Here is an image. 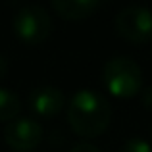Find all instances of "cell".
I'll return each mask as SVG.
<instances>
[{"label": "cell", "mask_w": 152, "mask_h": 152, "mask_svg": "<svg viewBox=\"0 0 152 152\" xmlns=\"http://www.w3.org/2000/svg\"><path fill=\"white\" fill-rule=\"evenodd\" d=\"M112 121V106L102 93L94 89H79L67 104V123L81 139H94L108 129Z\"/></svg>", "instance_id": "6da1fadb"}, {"label": "cell", "mask_w": 152, "mask_h": 152, "mask_svg": "<svg viewBox=\"0 0 152 152\" xmlns=\"http://www.w3.org/2000/svg\"><path fill=\"white\" fill-rule=\"evenodd\" d=\"M102 81L108 93L118 98H131L141 93L142 87V71L141 66L133 58L115 56L108 60L102 69Z\"/></svg>", "instance_id": "7a4b0ae2"}, {"label": "cell", "mask_w": 152, "mask_h": 152, "mask_svg": "<svg viewBox=\"0 0 152 152\" xmlns=\"http://www.w3.org/2000/svg\"><path fill=\"white\" fill-rule=\"evenodd\" d=\"M14 33L29 46L42 45L52 33V19L42 6L29 4L14 15Z\"/></svg>", "instance_id": "3957f363"}, {"label": "cell", "mask_w": 152, "mask_h": 152, "mask_svg": "<svg viewBox=\"0 0 152 152\" xmlns=\"http://www.w3.org/2000/svg\"><path fill=\"white\" fill-rule=\"evenodd\" d=\"M115 29L119 37L133 45L152 41V12L145 6H127L115 15Z\"/></svg>", "instance_id": "277c9868"}, {"label": "cell", "mask_w": 152, "mask_h": 152, "mask_svg": "<svg viewBox=\"0 0 152 152\" xmlns=\"http://www.w3.org/2000/svg\"><path fill=\"white\" fill-rule=\"evenodd\" d=\"M6 145L15 152H31L42 141V127L33 118H18L4 129Z\"/></svg>", "instance_id": "5b68a950"}, {"label": "cell", "mask_w": 152, "mask_h": 152, "mask_svg": "<svg viewBox=\"0 0 152 152\" xmlns=\"http://www.w3.org/2000/svg\"><path fill=\"white\" fill-rule=\"evenodd\" d=\"M66 104L64 93L56 87L42 85L37 87L35 91H31L29 94V106L41 118H54L56 114H60Z\"/></svg>", "instance_id": "8992f818"}, {"label": "cell", "mask_w": 152, "mask_h": 152, "mask_svg": "<svg viewBox=\"0 0 152 152\" xmlns=\"http://www.w3.org/2000/svg\"><path fill=\"white\" fill-rule=\"evenodd\" d=\"M102 6L100 0H54L52 10L64 19H87Z\"/></svg>", "instance_id": "52a82bcc"}, {"label": "cell", "mask_w": 152, "mask_h": 152, "mask_svg": "<svg viewBox=\"0 0 152 152\" xmlns=\"http://www.w3.org/2000/svg\"><path fill=\"white\" fill-rule=\"evenodd\" d=\"M21 112V100L15 93L0 89V121H14Z\"/></svg>", "instance_id": "ba28073f"}, {"label": "cell", "mask_w": 152, "mask_h": 152, "mask_svg": "<svg viewBox=\"0 0 152 152\" xmlns=\"http://www.w3.org/2000/svg\"><path fill=\"white\" fill-rule=\"evenodd\" d=\"M119 152H152V145L142 137H131L123 142Z\"/></svg>", "instance_id": "9c48e42d"}, {"label": "cell", "mask_w": 152, "mask_h": 152, "mask_svg": "<svg viewBox=\"0 0 152 152\" xmlns=\"http://www.w3.org/2000/svg\"><path fill=\"white\" fill-rule=\"evenodd\" d=\"M69 152H102L98 146H94L93 142H77Z\"/></svg>", "instance_id": "30bf717a"}, {"label": "cell", "mask_w": 152, "mask_h": 152, "mask_svg": "<svg viewBox=\"0 0 152 152\" xmlns=\"http://www.w3.org/2000/svg\"><path fill=\"white\" fill-rule=\"evenodd\" d=\"M142 104H145L148 110H152V85L150 87H146L145 91H142Z\"/></svg>", "instance_id": "8fae6325"}, {"label": "cell", "mask_w": 152, "mask_h": 152, "mask_svg": "<svg viewBox=\"0 0 152 152\" xmlns=\"http://www.w3.org/2000/svg\"><path fill=\"white\" fill-rule=\"evenodd\" d=\"M6 73H8V62L0 56V79L6 77Z\"/></svg>", "instance_id": "7c38bea8"}, {"label": "cell", "mask_w": 152, "mask_h": 152, "mask_svg": "<svg viewBox=\"0 0 152 152\" xmlns=\"http://www.w3.org/2000/svg\"><path fill=\"white\" fill-rule=\"evenodd\" d=\"M150 145H152V131H150Z\"/></svg>", "instance_id": "4fadbf2b"}]
</instances>
